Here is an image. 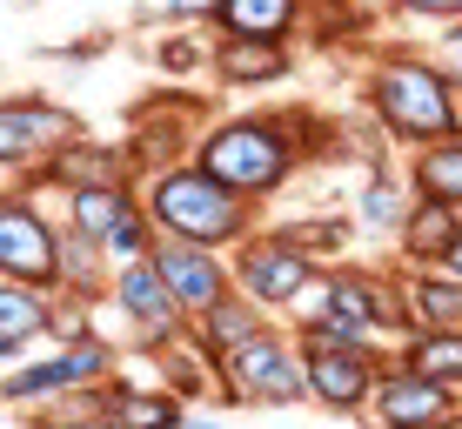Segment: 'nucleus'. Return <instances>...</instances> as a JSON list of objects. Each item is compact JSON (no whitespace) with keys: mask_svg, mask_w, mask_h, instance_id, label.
Instances as JSON below:
<instances>
[{"mask_svg":"<svg viewBox=\"0 0 462 429\" xmlns=\"http://www.w3.org/2000/svg\"><path fill=\"white\" fill-rule=\"evenodd\" d=\"M309 154H315V107H242V115L201 121L188 162L215 174L228 195H242L248 209H262L309 168Z\"/></svg>","mask_w":462,"mask_h":429,"instance_id":"1","label":"nucleus"},{"mask_svg":"<svg viewBox=\"0 0 462 429\" xmlns=\"http://www.w3.org/2000/svg\"><path fill=\"white\" fill-rule=\"evenodd\" d=\"M362 115L375 121L395 148H436V141L462 135V94L442 74L436 54L422 47H382L362 68Z\"/></svg>","mask_w":462,"mask_h":429,"instance_id":"2","label":"nucleus"},{"mask_svg":"<svg viewBox=\"0 0 462 429\" xmlns=\"http://www.w3.org/2000/svg\"><path fill=\"white\" fill-rule=\"evenodd\" d=\"M141 215H148L154 242H188V248H215V256H235L254 228H262V209H248L242 195L201 174L195 162H174V168H154L141 174Z\"/></svg>","mask_w":462,"mask_h":429,"instance_id":"3","label":"nucleus"},{"mask_svg":"<svg viewBox=\"0 0 462 429\" xmlns=\"http://www.w3.org/2000/svg\"><path fill=\"white\" fill-rule=\"evenodd\" d=\"M215 383L228 403H254V409H295L309 403V376H301V342L289 329H268L248 349H235L228 362H215Z\"/></svg>","mask_w":462,"mask_h":429,"instance_id":"4","label":"nucleus"},{"mask_svg":"<svg viewBox=\"0 0 462 429\" xmlns=\"http://www.w3.org/2000/svg\"><path fill=\"white\" fill-rule=\"evenodd\" d=\"M228 275H235V295H248L254 309L295 315L301 302H309V289L322 282V268L301 256V248H289L275 228H254L248 242L228 256Z\"/></svg>","mask_w":462,"mask_h":429,"instance_id":"5","label":"nucleus"},{"mask_svg":"<svg viewBox=\"0 0 462 429\" xmlns=\"http://www.w3.org/2000/svg\"><path fill=\"white\" fill-rule=\"evenodd\" d=\"M88 128L74 107H60L54 94H0V168L21 182L27 168L54 162L60 148H74Z\"/></svg>","mask_w":462,"mask_h":429,"instance_id":"6","label":"nucleus"},{"mask_svg":"<svg viewBox=\"0 0 462 429\" xmlns=\"http://www.w3.org/2000/svg\"><path fill=\"white\" fill-rule=\"evenodd\" d=\"M60 221L88 242H101L107 262H141L154 248V228L141 215V188L121 182V188H74L60 195Z\"/></svg>","mask_w":462,"mask_h":429,"instance_id":"7","label":"nucleus"},{"mask_svg":"<svg viewBox=\"0 0 462 429\" xmlns=\"http://www.w3.org/2000/svg\"><path fill=\"white\" fill-rule=\"evenodd\" d=\"M301 309H328L342 315L348 329H362L375 349L389 336H402V295H395V275H375V268H356V262H336L322 268V282L309 289Z\"/></svg>","mask_w":462,"mask_h":429,"instance_id":"8","label":"nucleus"},{"mask_svg":"<svg viewBox=\"0 0 462 429\" xmlns=\"http://www.w3.org/2000/svg\"><path fill=\"white\" fill-rule=\"evenodd\" d=\"M0 275L54 289V215L21 182H0Z\"/></svg>","mask_w":462,"mask_h":429,"instance_id":"9","label":"nucleus"},{"mask_svg":"<svg viewBox=\"0 0 462 429\" xmlns=\"http://www.w3.org/2000/svg\"><path fill=\"white\" fill-rule=\"evenodd\" d=\"M107 302H115V315L127 329H134V342L141 349H154L162 356L168 342H181L188 336V315L174 309V295H168V282L154 275V262L141 256V262H115V275H107Z\"/></svg>","mask_w":462,"mask_h":429,"instance_id":"10","label":"nucleus"},{"mask_svg":"<svg viewBox=\"0 0 462 429\" xmlns=\"http://www.w3.org/2000/svg\"><path fill=\"white\" fill-rule=\"evenodd\" d=\"M201 115H208V107H201L195 94H174V101H141V107H134V128H127V141H121L134 182H141V174H154V168L188 162V154H195V135H201Z\"/></svg>","mask_w":462,"mask_h":429,"instance_id":"11","label":"nucleus"},{"mask_svg":"<svg viewBox=\"0 0 462 429\" xmlns=\"http://www.w3.org/2000/svg\"><path fill=\"white\" fill-rule=\"evenodd\" d=\"M382 349H301L309 403L328 416H369V396L382 383Z\"/></svg>","mask_w":462,"mask_h":429,"instance_id":"12","label":"nucleus"},{"mask_svg":"<svg viewBox=\"0 0 462 429\" xmlns=\"http://www.w3.org/2000/svg\"><path fill=\"white\" fill-rule=\"evenodd\" d=\"M462 409V396L449 383H429V376H409L402 362H382V383L369 396V416L382 429H449Z\"/></svg>","mask_w":462,"mask_h":429,"instance_id":"13","label":"nucleus"},{"mask_svg":"<svg viewBox=\"0 0 462 429\" xmlns=\"http://www.w3.org/2000/svg\"><path fill=\"white\" fill-rule=\"evenodd\" d=\"M154 275L168 282L174 309L195 322V315H208L221 295H235V275H228V256H215V248H188V242H154L148 248Z\"/></svg>","mask_w":462,"mask_h":429,"instance_id":"14","label":"nucleus"},{"mask_svg":"<svg viewBox=\"0 0 462 429\" xmlns=\"http://www.w3.org/2000/svg\"><path fill=\"white\" fill-rule=\"evenodd\" d=\"M295 68H301V54L275 41H215L208 47V81L221 94H268L282 81H295Z\"/></svg>","mask_w":462,"mask_h":429,"instance_id":"15","label":"nucleus"},{"mask_svg":"<svg viewBox=\"0 0 462 429\" xmlns=\"http://www.w3.org/2000/svg\"><path fill=\"white\" fill-rule=\"evenodd\" d=\"M315 27V0H215V41H275L295 47Z\"/></svg>","mask_w":462,"mask_h":429,"instance_id":"16","label":"nucleus"},{"mask_svg":"<svg viewBox=\"0 0 462 429\" xmlns=\"http://www.w3.org/2000/svg\"><path fill=\"white\" fill-rule=\"evenodd\" d=\"M268 329H275V315H268V309H254L248 295H221L208 315L188 322V342H195L208 362H228L235 349H248L254 336H268Z\"/></svg>","mask_w":462,"mask_h":429,"instance_id":"17","label":"nucleus"},{"mask_svg":"<svg viewBox=\"0 0 462 429\" xmlns=\"http://www.w3.org/2000/svg\"><path fill=\"white\" fill-rule=\"evenodd\" d=\"M107 275H115V262L101 256V242H88L68 221H54V295L94 309V302H107Z\"/></svg>","mask_w":462,"mask_h":429,"instance_id":"18","label":"nucleus"},{"mask_svg":"<svg viewBox=\"0 0 462 429\" xmlns=\"http://www.w3.org/2000/svg\"><path fill=\"white\" fill-rule=\"evenodd\" d=\"M395 295H402V336L409 329H462V282L442 268H402Z\"/></svg>","mask_w":462,"mask_h":429,"instance_id":"19","label":"nucleus"},{"mask_svg":"<svg viewBox=\"0 0 462 429\" xmlns=\"http://www.w3.org/2000/svg\"><path fill=\"white\" fill-rule=\"evenodd\" d=\"M409 182H402V168H369L362 174V188H356V235H369V242H395L402 235V215H409Z\"/></svg>","mask_w":462,"mask_h":429,"instance_id":"20","label":"nucleus"},{"mask_svg":"<svg viewBox=\"0 0 462 429\" xmlns=\"http://www.w3.org/2000/svg\"><path fill=\"white\" fill-rule=\"evenodd\" d=\"M456 228H462L456 209H442V201H409L402 235H395V262H402V268H442Z\"/></svg>","mask_w":462,"mask_h":429,"instance_id":"21","label":"nucleus"},{"mask_svg":"<svg viewBox=\"0 0 462 429\" xmlns=\"http://www.w3.org/2000/svg\"><path fill=\"white\" fill-rule=\"evenodd\" d=\"M409 195L416 201H442V209L462 215V135L456 141H436V148H416L402 168Z\"/></svg>","mask_w":462,"mask_h":429,"instance_id":"22","label":"nucleus"},{"mask_svg":"<svg viewBox=\"0 0 462 429\" xmlns=\"http://www.w3.org/2000/svg\"><path fill=\"white\" fill-rule=\"evenodd\" d=\"M389 362H402L409 376H429V383H462V329H409L402 349Z\"/></svg>","mask_w":462,"mask_h":429,"instance_id":"23","label":"nucleus"},{"mask_svg":"<svg viewBox=\"0 0 462 429\" xmlns=\"http://www.w3.org/2000/svg\"><path fill=\"white\" fill-rule=\"evenodd\" d=\"M47 329H54V289H27L0 275V342H41Z\"/></svg>","mask_w":462,"mask_h":429,"instance_id":"24","label":"nucleus"},{"mask_svg":"<svg viewBox=\"0 0 462 429\" xmlns=\"http://www.w3.org/2000/svg\"><path fill=\"white\" fill-rule=\"evenodd\" d=\"M275 235L289 248H301L315 268H336L348 256V242H356V221H342V215H295V221H275Z\"/></svg>","mask_w":462,"mask_h":429,"instance_id":"25","label":"nucleus"},{"mask_svg":"<svg viewBox=\"0 0 462 429\" xmlns=\"http://www.w3.org/2000/svg\"><path fill=\"white\" fill-rule=\"evenodd\" d=\"M208 47H215L208 27H168V34L154 41V74H168V81L208 74Z\"/></svg>","mask_w":462,"mask_h":429,"instance_id":"26","label":"nucleus"},{"mask_svg":"<svg viewBox=\"0 0 462 429\" xmlns=\"http://www.w3.org/2000/svg\"><path fill=\"white\" fill-rule=\"evenodd\" d=\"M34 429H121V423L101 409L94 389H74V396H60V403L34 409Z\"/></svg>","mask_w":462,"mask_h":429,"instance_id":"27","label":"nucleus"},{"mask_svg":"<svg viewBox=\"0 0 462 429\" xmlns=\"http://www.w3.org/2000/svg\"><path fill=\"white\" fill-rule=\"evenodd\" d=\"M389 14H402V21H422V27H462V0H389Z\"/></svg>","mask_w":462,"mask_h":429,"instance_id":"28","label":"nucleus"},{"mask_svg":"<svg viewBox=\"0 0 462 429\" xmlns=\"http://www.w3.org/2000/svg\"><path fill=\"white\" fill-rule=\"evenodd\" d=\"M162 27H208L215 21V0H154Z\"/></svg>","mask_w":462,"mask_h":429,"instance_id":"29","label":"nucleus"},{"mask_svg":"<svg viewBox=\"0 0 462 429\" xmlns=\"http://www.w3.org/2000/svg\"><path fill=\"white\" fill-rule=\"evenodd\" d=\"M436 61H442V74H449L456 94H462V27H442L436 34Z\"/></svg>","mask_w":462,"mask_h":429,"instance_id":"30","label":"nucleus"},{"mask_svg":"<svg viewBox=\"0 0 462 429\" xmlns=\"http://www.w3.org/2000/svg\"><path fill=\"white\" fill-rule=\"evenodd\" d=\"M442 275H456V282H462V228H456V242H449V256H442Z\"/></svg>","mask_w":462,"mask_h":429,"instance_id":"31","label":"nucleus"},{"mask_svg":"<svg viewBox=\"0 0 462 429\" xmlns=\"http://www.w3.org/2000/svg\"><path fill=\"white\" fill-rule=\"evenodd\" d=\"M181 429H221V416H195V409H188V416H181Z\"/></svg>","mask_w":462,"mask_h":429,"instance_id":"32","label":"nucleus"},{"mask_svg":"<svg viewBox=\"0 0 462 429\" xmlns=\"http://www.w3.org/2000/svg\"><path fill=\"white\" fill-rule=\"evenodd\" d=\"M456 396H462V383H456Z\"/></svg>","mask_w":462,"mask_h":429,"instance_id":"33","label":"nucleus"}]
</instances>
